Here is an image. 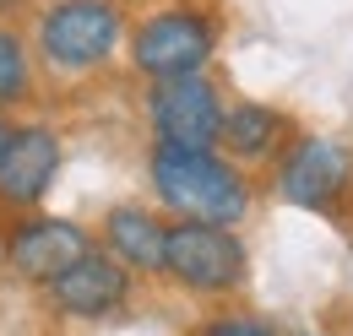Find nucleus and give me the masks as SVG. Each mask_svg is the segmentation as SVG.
<instances>
[{
  "mask_svg": "<svg viewBox=\"0 0 353 336\" xmlns=\"http://www.w3.org/2000/svg\"><path fill=\"white\" fill-rule=\"evenodd\" d=\"M147 185H152V196H158L163 211L190 217V222L239 228L250 217V207H256L250 174L234 163L223 147H163V141H152Z\"/></svg>",
  "mask_w": 353,
  "mask_h": 336,
  "instance_id": "nucleus-1",
  "label": "nucleus"
},
{
  "mask_svg": "<svg viewBox=\"0 0 353 336\" xmlns=\"http://www.w3.org/2000/svg\"><path fill=\"white\" fill-rule=\"evenodd\" d=\"M125 6L120 0H49L33 28V49L60 76H92L125 49Z\"/></svg>",
  "mask_w": 353,
  "mask_h": 336,
  "instance_id": "nucleus-2",
  "label": "nucleus"
},
{
  "mask_svg": "<svg viewBox=\"0 0 353 336\" xmlns=\"http://www.w3.org/2000/svg\"><path fill=\"white\" fill-rule=\"evenodd\" d=\"M223 28L207 6H163L141 17L125 39L131 71L147 82H174V76H201L218 60Z\"/></svg>",
  "mask_w": 353,
  "mask_h": 336,
  "instance_id": "nucleus-3",
  "label": "nucleus"
},
{
  "mask_svg": "<svg viewBox=\"0 0 353 336\" xmlns=\"http://www.w3.org/2000/svg\"><path fill=\"white\" fill-rule=\"evenodd\" d=\"M272 196L315 217H343L353 207V147L326 130H299L272 163Z\"/></svg>",
  "mask_w": 353,
  "mask_h": 336,
  "instance_id": "nucleus-4",
  "label": "nucleus"
},
{
  "mask_svg": "<svg viewBox=\"0 0 353 336\" xmlns=\"http://www.w3.org/2000/svg\"><path fill=\"white\" fill-rule=\"evenodd\" d=\"M163 277L201 298H223L250 277V250L239 239V228L223 222H190L174 217L169 222V255H163Z\"/></svg>",
  "mask_w": 353,
  "mask_h": 336,
  "instance_id": "nucleus-5",
  "label": "nucleus"
},
{
  "mask_svg": "<svg viewBox=\"0 0 353 336\" xmlns=\"http://www.w3.org/2000/svg\"><path fill=\"white\" fill-rule=\"evenodd\" d=\"M223 114H228V103L207 71L147 87V125L163 147H218Z\"/></svg>",
  "mask_w": 353,
  "mask_h": 336,
  "instance_id": "nucleus-6",
  "label": "nucleus"
},
{
  "mask_svg": "<svg viewBox=\"0 0 353 336\" xmlns=\"http://www.w3.org/2000/svg\"><path fill=\"white\" fill-rule=\"evenodd\" d=\"M125 298H131V266L98 244L49 282V304L71 320H103V315L125 309Z\"/></svg>",
  "mask_w": 353,
  "mask_h": 336,
  "instance_id": "nucleus-7",
  "label": "nucleus"
},
{
  "mask_svg": "<svg viewBox=\"0 0 353 336\" xmlns=\"http://www.w3.org/2000/svg\"><path fill=\"white\" fill-rule=\"evenodd\" d=\"M88 250H92V233L82 222H71V217H28L6 239L11 271L28 277V282H39V288H49L65 266H77Z\"/></svg>",
  "mask_w": 353,
  "mask_h": 336,
  "instance_id": "nucleus-8",
  "label": "nucleus"
},
{
  "mask_svg": "<svg viewBox=\"0 0 353 336\" xmlns=\"http://www.w3.org/2000/svg\"><path fill=\"white\" fill-rule=\"evenodd\" d=\"M60 163H65V147H60L54 125H17L6 158H0V207L11 211L39 207L54 185V174H60Z\"/></svg>",
  "mask_w": 353,
  "mask_h": 336,
  "instance_id": "nucleus-9",
  "label": "nucleus"
},
{
  "mask_svg": "<svg viewBox=\"0 0 353 336\" xmlns=\"http://www.w3.org/2000/svg\"><path fill=\"white\" fill-rule=\"evenodd\" d=\"M294 136H299V125H294L288 109L261 103V98H239V103H228V114H223V141L218 147L239 168H272L288 152Z\"/></svg>",
  "mask_w": 353,
  "mask_h": 336,
  "instance_id": "nucleus-10",
  "label": "nucleus"
},
{
  "mask_svg": "<svg viewBox=\"0 0 353 336\" xmlns=\"http://www.w3.org/2000/svg\"><path fill=\"white\" fill-rule=\"evenodd\" d=\"M103 244L120 255L141 277H163V255H169V222L152 207H114L103 217Z\"/></svg>",
  "mask_w": 353,
  "mask_h": 336,
  "instance_id": "nucleus-11",
  "label": "nucleus"
},
{
  "mask_svg": "<svg viewBox=\"0 0 353 336\" xmlns=\"http://www.w3.org/2000/svg\"><path fill=\"white\" fill-rule=\"evenodd\" d=\"M33 98V49L17 28L0 22V114Z\"/></svg>",
  "mask_w": 353,
  "mask_h": 336,
  "instance_id": "nucleus-12",
  "label": "nucleus"
},
{
  "mask_svg": "<svg viewBox=\"0 0 353 336\" xmlns=\"http://www.w3.org/2000/svg\"><path fill=\"white\" fill-rule=\"evenodd\" d=\"M201 336H277V331L261 326V320H250V315H223V320H212Z\"/></svg>",
  "mask_w": 353,
  "mask_h": 336,
  "instance_id": "nucleus-13",
  "label": "nucleus"
},
{
  "mask_svg": "<svg viewBox=\"0 0 353 336\" xmlns=\"http://www.w3.org/2000/svg\"><path fill=\"white\" fill-rule=\"evenodd\" d=\"M11 130H17V125H11L6 114H0V158H6V147H11Z\"/></svg>",
  "mask_w": 353,
  "mask_h": 336,
  "instance_id": "nucleus-14",
  "label": "nucleus"
},
{
  "mask_svg": "<svg viewBox=\"0 0 353 336\" xmlns=\"http://www.w3.org/2000/svg\"><path fill=\"white\" fill-rule=\"evenodd\" d=\"M11 6H22V0H0V11H11Z\"/></svg>",
  "mask_w": 353,
  "mask_h": 336,
  "instance_id": "nucleus-15",
  "label": "nucleus"
}]
</instances>
